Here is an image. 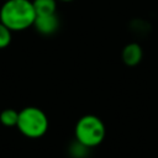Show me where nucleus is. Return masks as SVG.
<instances>
[{
  "label": "nucleus",
  "mask_w": 158,
  "mask_h": 158,
  "mask_svg": "<svg viewBox=\"0 0 158 158\" xmlns=\"http://www.w3.org/2000/svg\"><path fill=\"white\" fill-rule=\"evenodd\" d=\"M36 12L30 0H5L0 9V22L14 31H23L33 26Z\"/></svg>",
  "instance_id": "f257e3e1"
},
{
  "label": "nucleus",
  "mask_w": 158,
  "mask_h": 158,
  "mask_svg": "<svg viewBox=\"0 0 158 158\" xmlns=\"http://www.w3.org/2000/svg\"><path fill=\"white\" fill-rule=\"evenodd\" d=\"M74 135L77 142L85 146L86 148L96 147L105 138V123L96 115H84L77 121L74 127Z\"/></svg>",
  "instance_id": "f03ea898"
},
{
  "label": "nucleus",
  "mask_w": 158,
  "mask_h": 158,
  "mask_svg": "<svg viewBox=\"0 0 158 158\" xmlns=\"http://www.w3.org/2000/svg\"><path fill=\"white\" fill-rule=\"evenodd\" d=\"M48 126V117L40 107L27 106L19 111L16 127L25 137L40 138L46 135Z\"/></svg>",
  "instance_id": "7ed1b4c3"
},
{
  "label": "nucleus",
  "mask_w": 158,
  "mask_h": 158,
  "mask_svg": "<svg viewBox=\"0 0 158 158\" xmlns=\"http://www.w3.org/2000/svg\"><path fill=\"white\" fill-rule=\"evenodd\" d=\"M33 27L41 35H52L59 27V20L56 14L51 15H36Z\"/></svg>",
  "instance_id": "20e7f679"
},
{
  "label": "nucleus",
  "mask_w": 158,
  "mask_h": 158,
  "mask_svg": "<svg viewBox=\"0 0 158 158\" xmlns=\"http://www.w3.org/2000/svg\"><path fill=\"white\" fill-rule=\"evenodd\" d=\"M121 58H122V62L127 67H136V65H138L141 63L142 58H143V49H142L141 44H138L137 42L127 43L122 48Z\"/></svg>",
  "instance_id": "39448f33"
},
{
  "label": "nucleus",
  "mask_w": 158,
  "mask_h": 158,
  "mask_svg": "<svg viewBox=\"0 0 158 158\" xmlns=\"http://www.w3.org/2000/svg\"><path fill=\"white\" fill-rule=\"evenodd\" d=\"M32 4H33L36 15L56 14V10H57L56 0H33Z\"/></svg>",
  "instance_id": "423d86ee"
},
{
  "label": "nucleus",
  "mask_w": 158,
  "mask_h": 158,
  "mask_svg": "<svg viewBox=\"0 0 158 158\" xmlns=\"http://www.w3.org/2000/svg\"><path fill=\"white\" fill-rule=\"evenodd\" d=\"M19 120V111L14 109H5L0 112V122L6 127H15Z\"/></svg>",
  "instance_id": "0eeeda50"
},
{
  "label": "nucleus",
  "mask_w": 158,
  "mask_h": 158,
  "mask_svg": "<svg viewBox=\"0 0 158 158\" xmlns=\"http://www.w3.org/2000/svg\"><path fill=\"white\" fill-rule=\"evenodd\" d=\"M12 40V31L0 22V49L6 48Z\"/></svg>",
  "instance_id": "6e6552de"
},
{
  "label": "nucleus",
  "mask_w": 158,
  "mask_h": 158,
  "mask_svg": "<svg viewBox=\"0 0 158 158\" xmlns=\"http://www.w3.org/2000/svg\"><path fill=\"white\" fill-rule=\"evenodd\" d=\"M60 1H64V2H69V1H73V0H60Z\"/></svg>",
  "instance_id": "1a4fd4ad"
},
{
  "label": "nucleus",
  "mask_w": 158,
  "mask_h": 158,
  "mask_svg": "<svg viewBox=\"0 0 158 158\" xmlns=\"http://www.w3.org/2000/svg\"><path fill=\"white\" fill-rule=\"evenodd\" d=\"M4 1H5V0H4Z\"/></svg>",
  "instance_id": "9d476101"
}]
</instances>
